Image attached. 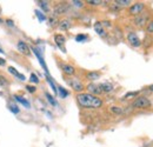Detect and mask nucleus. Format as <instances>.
<instances>
[{"label":"nucleus","instance_id":"29","mask_svg":"<svg viewBox=\"0 0 153 147\" xmlns=\"http://www.w3.org/2000/svg\"><path fill=\"white\" fill-rule=\"evenodd\" d=\"M0 85L1 86H5V85H8V81L2 76V75H0Z\"/></svg>","mask_w":153,"mask_h":147},{"label":"nucleus","instance_id":"4","mask_svg":"<svg viewBox=\"0 0 153 147\" xmlns=\"http://www.w3.org/2000/svg\"><path fill=\"white\" fill-rule=\"evenodd\" d=\"M127 40H128V42H130L132 46H134V47H138V46H140V44H141V41H140L139 37H138L135 33H133V32L128 33Z\"/></svg>","mask_w":153,"mask_h":147},{"label":"nucleus","instance_id":"30","mask_svg":"<svg viewBox=\"0 0 153 147\" xmlns=\"http://www.w3.org/2000/svg\"><path fill=\"white\" fill-rule=\"evenodd\" d=\"M26 90H27V91H28V92H30V93H34V92H36V90H37V88H36L34 86H31V85H27V86H26Z\"/></svg>","mask_w":153,"mask_h":147},{"label":"nucleus","instance_id":"9","mask_svg":"<svg viewBox=\"0 0 153 147\" xmlns=\"http://www.w3.org/2000/svg\"><path fill=\"white\" fill-rule=\"evenodd\" d=\"M32 51L34 52V54L37 55V58H38V59H39V62H40V65L42 66V68L45 70V72H46V73H48V70H47V66H46V64H45V61H44V58H42V55L40 54V52H39V51H38V50H37V48H33Z\"/></svg>","mask_w":153,"mask_h":147},{"label":"nucleus","instance_id":"14","mask_svg":"<svg viewBox=\"0 0 153 147\" xmlns=\"http://www.w3.org/2000/svg\"><path fill=\"white\" fill-rule=\"evenodd\" d=\"M67 11V6L66 5H59L54 8V13L56 14H61V13H65Z\"/></svg>","mask_w":153,"mask_h":147},{"label":"nucleus","instance_id":"21","mask_svg":"<svg viewBox=\"0 0 153 147\" xmlns=\"http://www.w3.org/2000/svg\"><path fill=\"white\" fill-rule=\"evenodd\" d=\"M110 111L112 112V113H114V114H121L124 111H123V108H120V107H117V106H112L111 108H110Z\"/></svg>","mask_w":153,"mask_h":147},{"label":"nucleus","instance_id":"12","mask_svg":"<svg viewBox=\"0 0 153 147\" xmlns=\"http://www.w3.org/2000/svg\"><path fill=\"white\" fill-rule=\"evenodd\" d=\"M94 30H96V32L99 34V36H105V30H104V27H102V22H100V21H97L96 24H94Z\"/></svg>","mask_w":153,"mask_h":147},{"label":"nucleus","instance_id":"37","mask_svg":"<svg viewBox=\"0 0 153 147\" xmlns=\"http://www.w3.org/2000/svg\"><path fill=\"white\" fill-rule=\"evenodd\" d=\"M150 90H151V91H153V85H151V86H150Z\"/></svg>","mask_w":153,"mask_h":147},{"label":"nucleus","instance_id":"1","mask_svg":"<svg viewBox=\"0 0 153 147\" xmlns=\"http://www.w3.org/2000/svg\"><path fill=\"white\" fill-rule=\"evenodd\" d=\"M76 100L84 108H99L102 106V100L90 93H79L76 95Z\"/></svg>","mask_w":153,"mask_h":147},{"label":"nucleus","instance_id":"15","mask_svg":"<svg viewBox=\"0 0 153 147\" xmlns=\"http://www.w3.org/2000/svg\"><path fill=\"white\" fill-rule=\"evenodd\" d=\"M100 88H101L102 92H111V91H113V86L111 84H107V82L101 84L100 85Z\"/></svg>","mask_w":153,"mask_h":147},{"label":"nucleus","instance_id":"16","mask_svg":"<svg viewBox=\"0 0 153 147\" xmlns=\"http://www.w3.org/2000/svg\"><path fill=\"white\" fill-rule=\"evenodd\" d=\"M16 99L19 101L20 104H22V105H24L26 108H30V107H31V106H30V102H28V101H27L25 98H21V97H19V95H16Z\"/></svg>","mask_w":153,"mask_h":147},{"label":"nucleus","instance_id":"33","mask_svg":"<svg viewBox=\"0 0 153 147\" xmlns=\"http://www.w3.org/2000/svg\"><path fill=\"white\" fill-rule=\"evenodd\" d=\"M138 92H132V93H127L126 95H125V98H131V97H133V95H137Z\"/></svg>","mask_w":153,"mask_h":147},{"label":"nucleus","instance_id":"5","mask_svg":"<svg viewBox=\"0 0 153 147\" xmlns=\"http://www.w3.org/2000/svg\"><path fill=\"white\" fill-rule=\"evenodd\" d=\"M18 50H19L20 53L24 55L31 54V48H30V46H28L26 42H24V41H19V42H18Z\"/></svg>","mask_w":153,"mask_h":147},{"label":"nucleus","instance_id":"28","mask_svg":"<svg viewBox=\"0 0 153 147\" xmlns=\"http://www.w3.org/2000/svg\"><path fill=\"white\" fill-rule=\"evenodd\" d=\"M86 38H87V37H86L85 34H78V36L76 37V40L78 41V42H80V41H84Z\"/></svg>","mask_w":153,"mask_h":147},{"label":"nucleus","instance_id":"11","mask_svg":"<svg viewBox=\"0 0 153 147\" xmlns=\"http://www.w3.org/2000/svg\"><path fill=\"white\" fill-rule=\"evenodd\" d=\"M70 27H71V21L67 20V19L61 20V21L59 22V28H60L61 31H67Z\"/></svg>","mask_w":153,"mask_h":147},{"label":"nucleus","instance_id":"38","mask_svg":"<svg viewBox=\"0 0 153 147\" xmlns=\"http://www.w3.org/2000/svg\"><path fill=\"white\" fill-rule=\"evenodd\" d=\"M0 53H4V51H2V50H1V48H0Z\"/></svg>","mask_w":153,"mask_h":147},{"label":"nucleus","instance_id":"18","mask_svg":"<svg viewBox=\"0 0 153 147\" xmlns=\"http://www.w3.org/2000/svg\"><path fill=\"white\" fill-rule=\"evenodd\" d=\"M99 76H100V73H98V72L87 73V79H90V80H97V79H99Z\"/></svg>","mask_w":153,"mask_h":147},{"label":"nucleus","instance_id":"32","mask_svg":"<svg viewBox=\"0 0 153 147\" xmlns=\"http://www.w3.org/2000/svg\"><path fill=\"white\" fill-rule=\"evenodd\" d=\"M10 108H11L12 112H14V113H19V108H18V107H16V106L13 107V105H11V106H10Z\"/></svg>","mask_w":153,"mask_h":147},{"label":"nucleus","instance_id":"3","mask_svg":"<svg viewBox=\"0 0 153 147\" xmlns=\"http://www.w3.org/2000/svg\"><path fill=\"white\" fill-rule=\"evenodd\" d=\"M145 8V5L141 4V2H137V4H133L131 7H130V14L132 16H138L140 14Z\"/></svg>","mask_w":153,"mask_h":147},{"label":"nucleus","instance_id":"26","mask_svg":"<svg viewBox=\"0 0 153 147\" xmlns=\"http://www.w3.org/2000/svg\"><path fill=\"white\" fill-rule=\"evenodd\" d=\"M30 80L32 81V82H34V84H38L39 82V79H38V76L36 75L34 73H32L31 74V78H30Z\"/></svg>","mask_w":153,"mask_h":147},{"label":"nucleus","instance_id":"22","mask_svg":"<svg viewBox=\"0 0 153 147\" xmlns=\"http://www.w3.org/2000/svg\"><path fill=\"white\" fill-rule=\"evenodd\" d=\"M36 16L38 17V19L40 20V21H44V20H46V17H45V14H44V13H41L39 10H37V11H36Z\"/></svg>","mask_w":153,"mask_h":147},{"label":"nucleus","instance_id":"27","mask_svg":"<svg viewBox=\"0 0 153 147\" xmlns=\"http://www.w3.org/2000/svg\"><path fill=\"white\" fill-rule=\"evenodd\" d=\"M86 2L90 4V5H100L102 1H101V0H87Z\"/></svg>","mask_w":153,"mask_h":147},{"label":"nucleus","instance_id":"10","mask_svg":"<svg viewBox=\"0 0 153 147\" xmlns=\"http://www.w3.org/2000/svg\"><path fill=\"white\" fill-rule=\"evenodd\" d=\"M61 68H62L64 73L67 74V75H72V74H74V72H76V68H74L72 65H68V64L61 65Z\"/></svg>","mask_w":153,"mask_h":147},{"label":"nucleus","instance_id":"6","mask_svg":"<svg viewBox=\"0 0 153 147\" xmlns=\"http://www.w3.org/2000/svg\"><path fill=\"white\" fill-rule=\"evenodd\" d=\"M54 41H56V44H57V46L62 51V52H66V50H65V37L64 36H61V34H56L54 36Z\"/></svg>","mask_w":153,"mask_h":147},{"label":"nucleus","instance_id":"25","mask_svg":"<svg viewBox=\"0 0 153 147\" xmlns=\"http://www.w3.org/2000/svg\"><path fill=\"white\" fill-rule=\"evenodd\" d=\"M39 5L41 6V8L44 11H48V6H47V2L46 1H39Z\"/></svg>","mask_w":153,"mask_h":147},{"label":"nucleus","instance_id":"35","mask_svg":"<svg viewBox=\"0 0 153 147\" xmlns=\"http://www.w3.org/2000/svg\"><path fill=\"white\" fill-rule=\"evenodd\" d=\"M6 24H7V25H10V26H14V24L12 22V20H11V19H7V20H6Z\"/></svg>","mask_w":153,"mask_h":147},{"label":"nucleus","instance_id":"31","mask_svg":"<svg viewBox=\"0 0 153 147\" xmlns=\"http://www.w3.org/2000/svg\"><path fill=\"white\" fill-rule=\"evenodd\" d=\"M147 32H149V33H153V20L150 21V24H149V26H147Z\"/></svg>","mask_w":153,"mask_h":147},{"label":"nucleus","instance_id":"8","mask_svg":"<svg viewBox=\"0 0 153 147\" xmlns=\"http://www.w3.org/2000/svg\"><path fill=\"white\" fill-rule=\"evenodd\" d=\"M87 90H88L90 94H92V95L102 93L101 88H100V85H94V84H90V85L87 86Z\"/></svg>","mask_w":153,"mask_h":147},{"label":"nucleus","instance_id":"23","mask_svg":"<svg viewBox=\"0 0 153 147\" xmlns=\"http://www.w3.org/2000/svg\"><path fill=\"white\" fill-rule=\"evenodd\" d=\"M134 21H135V25H138V26H143V25L145 24V18H137Z\"/></svg>","mask_w":153,"mask_h":147},{"label":"nucleus","instance_id":"19","mask_svg":"<svg viewBox=\"0 0 153 147\" xmlns=\"http://www.w3.org/2000/svg\"><path fill=\"white\" fill-rule=\"evenodd\" d=\"M114 4L118 6H127V5L131 4V1L130 0H115Z\"/></svg>","mask_w":153,"mask_h":147},{"label":"nucleus","instance_id":"7","mask_svg":"<svg viewBox=\"0 0 153 147\" xmlns=\"http://www.w3.org/2000/svg\"><path fill=\"white\" fill-rule=\"evenodd\" d=\"M68 84L71 85V87L74 91H76V92H81L84 90V85L78 79H71V80H68Z\"/></svg>","mask_w":153,"mask_h":147},{"label":"nucleus","instance_id":"20","mask_svg":"<svg viewBox=\"0 0 153 147\" xmlns=\"http://www.w3.org/2000/svg\"><path fill=\"white\" fill-rule=\"evenodd\" d=\"M46 98H47V100L50 101V104H51L52 106H54V107H56V106H58L57 101L54 100V98H53V97H52L50 93H46Z\"/></svg>","mask_w":153,"mask_h":147},{"label":"nucleus","instance_id":"17","mask_svg":"<svg viewBox=\"0 0 153 147\" xmlns=\"http://www.w3.org/2000/svg\"><path fill=\"white\" fill-rule=\"evenodd\" d=\"M58 93H59V95L61 97V98H66L67 95H68V92L64 88V87H61V86H58Z\"/></svg>","mask_w":153,"mask_h":147},{"label":"nucleus","instance_id":"24","mask_svg":"<svg viewBox=\"0 0 153 147\" xmlns=\"http://www.w3.org/2000/svg\"><path fill=\"white\" fill-rule=\"evenodd\" d=\"M47 81H48V84H50V85L52 86V88H53V91H54V93H56V94H58V88L56 87L54 82H53V81L51 80V78H47Z\"/></svg>","mask_w":153,"mask_h":147},{"label":"nucleus","instance_id":"13","mask_svg":"<svg viewBox=\"0 0 153 147\" xmlns=\"http://www.w3.org/2000/svg\"><path fill=\"white\" fill-rule=\"evenodd\" d=\"M8 72H10L11 74H13V75H16L18 79L22 80V81H25V79H26V78H25V75H24V74H20L19 72L14 68V67H8Z\"/></svg>","mask_w":153,"mask_h":147},{"label":"nucleus","instance_id":"36","mask_svg":"<svg viewBox=\"0 0 153 147\" xmlns=\"http://www.w3.org/2000/svg\"><path fill=\"white\" fill-rule=\"evenodd\" d=\"M5 64H6V60L0 58V66H2V65H5Z\"/></svg>","mask_w":153,"mask_h":147},{"label":"nucleus","instance_id":"2","mask_svg":"<svg viewBox=\"0 0 153 147\" xmlns=\"http://www.w3.org/2000/svg\"><path fill=\"white\" fill-rule=\"evenodd\" d=\"M132 106L134 108H149L151 106V101L145 97H139L133 101Z\"/></svg>","mask_w":153,"mask_h":147},{"label":"nucleus","instance_id":"39","mask_svg":"<svg viewBox=\"0 0 153 147\" xmlns=\"http://www.w3.org/2000/svg\"><path fill=\"white\" fill-rule=\"evenodd\" d=\"M0 22H2V20H1V19H0Z\"/></svg>","mask_w":153,"mask_h":147},{"label":"nucleus","instance_id":"34","mask_svg":"<svg viewBox=\"0 0 153 147\" xmlns=\"http://www.w3.org/2000/svg\"><path fill=\"white\" fill-rule=\"evenodd\" d=\"M72 2H73V4H74V5H76V6H79V7H81V6H82V2H81V1H72Z\"/></svg>","mask_w":153,"mask_h":147}]
</instances>
